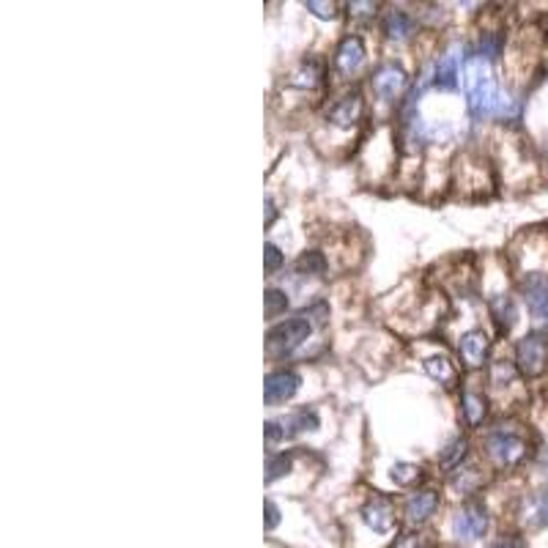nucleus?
Masks as SVG:
<instances>
[{"label":"nucleus","instance_id":"1","mask_svg":"<svg viewBox=\"0 0 548 548\" xmlns=\"http://www.w3.org/2000/svg\"><path fill=\"white\" fill-rule=\"evenodd\" d=\"M464 88H467V105L475 118H485L496 113L499 107V94L493 88L488 64L483 58H472L464 66Z\"/></svg>","mask_w":548,"mask_h":548},{"label":"nucleus","instance_id":"2","mask_svg":"<svg viewBox=\"0 0 548 548\" xmlns=\"http://www.w3.org/2000/svg\"><path fill=\"white\" fill-rule=\"evenodd\" d=\"M313 332V324L307 321L304 315L299 318H288L283 324H274L266 335V354L269 356H286L294 348H299Z\"/></svg>","mask_w":548,"mask_h":548},{"label":"nucleus","instance_id":"3","mask_svg":"<svg viewBox=\"0 0 548 548\" xmlns=\"http://www.w3.org/2000/svg\"><path fill=\"white\" fill-rule=\"evenodd\" d=\"M516 368L527 379H537L548 368V335L543 332H527L516 343Z\"/></svg>","mask_w":548,"mask_h":548},{"label":"nucleus","instance_id":"4","mask_svg":"<svg viewBox=\"0 0 548 548\" xmlns=\"http://www.w3.org/2000/svg\"><path fill=\"white\" fill-rule=\"evenodd\" d=\"M485 450H488V455L493 458L496 467H516V464L524 461V455H527V439H524L518 431L496 428V431L488 436Z\"/></svg>","mask_w":548,"mask_h":548},{"label":"nucleus","instance_id":"5","mask_svg":"<svg viewBox=\"0 0 548 548\" xmlns=\"http://www.w3.org/2000/svg\"><path fill=\"white\" fill-rule=\"evenodd\" d=\"M485 529H488V510L480 501H467V505L452 516V535L464 543L480 540Z\"/></svg>","mask_w":548,"mask_h":548},{"label":"nucleus","instance_id":"6","mask_svg":"<svg viewBox=\"0 0 548 548\" xmlns=\"http://www.w3.org/2000/svg\"><path fill=\"white\" fill-rule=\"evenodd\" d=\"M302 387V376L296 371H274L263 379V400L266 406H278L291 400Z\"/></svg>","mask_w":548,"mask_h":548},{"label":"nucleus","instance_id":"7","mask_svg":"<svg viewBox=\"0 0 548 548\" xmlns=\"http://www.w3.org/2000/svg\"><path fill=\"white\" fill-rule=\"evenodd\" d=\"M521 294H524V302H527L532 318H537V321H548V274H543V271L527 274L524 283H521Z\"/></svg>","mask_w":548,"mask_h":548},{"label":"nucleus","instance_id":"8","mask_svg":"<svg viewBox=\"0 0 548 548\" xmlns=\"http://www.w3.org/2000/svg\"><path fill=\"white\" fill-rule=\"evenodd\" d=\"M406 82H408V77H406L403 66H398V64H384L373 74V90H376V97L384 102H392L406 88Z\"/></svg>","mask_w":548,"mask_h":548},{"label":"nucleus","instance_id":"9","mask_svg":"<svg viewBox=\"0 0 548 548\" xmlns=\"http://www.w3.org/2000/svg\"><path fill=\"white\" fill-rule=\"evenodd\" d=\"M439 510V493L436 491H417L406 499L403 505V516L411 527L425 524L433 513Z\"/></svg>","mask_w":548,"mask_h":548},{"label":"nucleus","instance_id":"10","mask_svg":"<svg viewBox=\"0 0 548 548\" xmlns=\"http://www.w3.org/2000/svg\"><path fill=\"white\" fill-rule=\"evenodd\" d=\"M362 64H364V41L359 36H346L335 53V69L343 77H351L359 72Z\"/></svg>","mask_w":548,"mask_h":548},{"label":"nucleus","instance_id":"11","mask_svg":"<svg viewBox=\"0 0 548 548\" xmlns=\"http://www.w3.org/2000/svg\"><path fill=\"white\" fill-rule=\"evenodd\" d=\"M488 351H491V340L483 330H472L458 340V354L467 368H483L488 359Z\"/></svg>","mask_w":548,"mask_h":548},{"label":"nucleus","instance_id":"12","mask_svg":"<svg viewBox=\"0 0 548 548\" xmlns=\"http://www.w3.org/2000/svg\"><path fill=\"white\" fill-rule=\"evenodd\" d=\"M458 80H461V47L455 44V47H450L439 58L436 72H433V82L441 90H452V88H458Z\"/></svg>","mask_w":548,"mask_h":548},{"label":"nucleus","instance_id":"13","mask_svg":"<svg viewBox=\"0 0 548 548\" xmlns=\"http://www.w3.org/2000/svg\"><path fill=\"white\" fill-rule=\"evenodd\" d=\"M381 30L387 36V41H408L411 36H415V17H411L408 12L403 9H390L384 14V22H381Z\"/></svg>","mask_w":548,"mask_h":548},{"label":"nucleus","instance_id":"14","mask_svg":"<svg viewBox=\"0 0 548 548\" xmlns=\"http://www.w3.org/2000/svg\"><path fill=\"white\" fill-rule=\"evenodd\" d=\"M362 110H364L362 97L354 90V94H346V97H340V99L332 105L330 121H332L335 126H340V129H348V126H354V124L362 118Z\"/></svg>","mask_w":548,"mask_h":548},{"label":"nucleus","instance_id":"15","mask_svg":"<svg viewBox=\"0 0 548 548\" xmlns=\"http://www.w3.org/2000/svg\"><path fill=\"white\" fill-rule=\"evenodd\" d=\"M491 315H493V321L499 324V332H510L513 324L518 321L516 302L508 294H499V296L491 299Z\"/></svg>","mask_w":548,"mask_h":548},{"label":"nucleus","instance_id":"16","mask_svg":"<svg viewBox=\"0 0 548 548\" xmlns=\"http://www.w3.org/2000/svg\"><path fill=\"white\" fill-rule=\"evenodd\" d=\"M362 518L373 532H390L392 527V508L387 505L384 499H373L368 508L362 510Z\"/></svg>","mask_w":548,"mask_h":548},{"label":"nucleus","instance_id":"17","mask_svg":"<svg viewBox=\"0 0 548 548\" xmlns=\"http://www.w3.org/2000/svg\"><path fill=\"white\" fill-rule=\"evenodd\" d=\"M527 521L532 529H548V488L535 493L527 505Z\"/></svg>","mask_w":548,"mask_h":548},{"label":"nucleus","instance_id":"18","mask_svg":"<svg viewBox=\"0 0 548 548\" xmlns=\"http://www.w3.org/2000/svg\"><path fill=\"white\" fill-rule=\"evenodd\" d=\"M321 82V66L315 61H304L294 74H291V85H299V88H315Z\"/></svg>","mask_w":548,"mask_h":548},{"label":"nucleus","instance_id":"19","mask_svg":"<svg viewBox=\"0 0 548 548\" xmlns=\"http://www.w3.org/2000/svg\"><path fill=\"white\" fill-rule=\"evenodd\" d=\"M461 411H464L467 423L475 428V425H480L483 417H485V400H483L480 395H475V392H467L464 400H461Z\"/></svg>","mask_w":548,"mask_h":548},{"label":"nucleus","instance_id":"20","mask_svg":"<svg viewBox=\"0 0 548 548\" xmlns=\"http://www.w3.org/2000/svg\"><path fill=\"white\" fill-rule=\"evenodd\" d=\"M296 271L299 274H310V278H318V274H324L327 271V261L321 253H304L299 261H296Z\"/></svg>","mask_w":548,"mask_h":548},{"label":"nucleus","instance_id":"21","mask_svg":"<svg viewBox=\"0 0 548 548\" xmlns=\"http://www.w3.org/2000/svg\"><path fill=\"white\" fill-rule=\"evenodd\" d=\"M318 425H321V420H318V415L313 408H302L296 411V415L286 423V428H291V433H299V431H318Z\"/></svg>","mask_w":548,"mask_h":548},{"label":"nucleus","instance_id":"22","mask_svg":"<svg viewBox=\"0 0 548 548\" xmlns=\"http://www.w3.org/2000/svg\"><path fill=\"white\" fill-rule=\"evenodd\" d=\"M263 299H266V318H278L288 307V296L280 288H269Z\"/></svg>","mask_w":548,"mask_h":548},{"label":"nucleus","instance_id":"23","mask_svg":"<svg viewBox=\"0 0 548 548\" xmlns=\"http://www.w3.org/2000/svg\"><path fill=\"white\" fill-rule=\"evenodd\" d=\"M425 371H428V376H433L439 384H447V381L452 379L450 362H447L444 356H431V359H425Z\"/></svg>","mask_w":548,"mask_h":548},{"label":"nucleus","instance_id":"24","mask_svg":"<svg viewBox=\"0 0 548 548\" xmlns=\"http://www.w3.org/2000/svg\"><path fill=\"white\" fill-rule=\"evenodd\" d=\"M291 472V458L283 452V455H274V458H269V467H266V483H274L278 477L288 475Z\"/></svg>","mask_w":548,"mask_h":548},{"label":"nucleus","instance_id":"25","mask_svg":"<svg viewBox=\"0 0 548 548\" xmlns=\"http://www.w3.org/2000/svg\"><path fill=\"white\" fill-rule=\"evenodd\" d=\"M464 450H467V439H452L447 447H444V452H441V464L444 467H455L458 464L461 458H464Z\"/></svg>","mask_w":548,"mask_h":548},{"label":"nucleus","instance_id":"26","mask_svg":"<svg viewBox=\"0 0 548 548\" xmlns=\"http://www.w3.org/2000/svg\"><path fill=\"white\" fill-rule=\"evenodd\" d=\"M280 266H283V253H280L278 244L269 242V244L263 247V271H266V274H274Z\"/></svg>","mask_w":548,"mask_h":548},{"label":"nucleus","instance_id":"27","mask_svg":"<svg viewBox=\"0 0 548 548\" xmlns=\"http://www.w3.org/2000/svg\"><path fill=\"white\" fill-rule=\"evenodd\" d=\"M417 477H420V467H415V464H398V467H392V480L398 485H408V483H415Z\"/></svg>","mask_w":548,"mask_h":548},{"label":"nucleus","instance_id":"28","mask_svg":"<svg viewBox=\"0 0 548 548\" xmlns=\"http://www.w3.org/2000/svg\"><path fill=\"white\" fill-rule=\"evenodd\" d=\"M263 436H266L269 444L283 441V439L288 436V431H286V420H269V423L263 425Z\"/></svg>","mask_w":548,"mask_h":548},{"label":"nucleus","instance_id":"29","mask_svg":"<svg viewBox=\"0 0 548 548\" xmlns=\"http://www.w3.org/2000/svg\"><path fill=\"white\" fill-rule=\"evenodd\" d=\"M304 9L310 14H315L318 20H335L338 17V6L335 4H318V0H307Z\"/></svg>","mask_w":548,"mask_h":548},{"label":"nucleus","instance_id":"30","mask_svg":"<svg viewBox=\"0 0 548 548\" xmlns=\"http://www.w3.org/2000/svg\"><path fill=\"white\" fill-rule=\"evenodd\" d=\"M392 548H428V540H425V535L415 532V535H403Z\"/></svg>","mask_w":548,"mask_h":548},{"label":"nucleus","instance_id":"31","mask_svg":"<svg viewBox=\"0 0 548 548\" xmlns=\"http://www.w3.org/2000/svg\"><path fill=\"white\" fill-rule=\"evenodd\" d=\"M376 4H359V0H354V4H348V12L354 14V17H373L376 14Z\"/></svg>","mask_w":548,"mask_h":548},{"label":"nucleus","instance_id":"32","mask_svg":"<svg viewBox=\"0 0 548 548\" xmlns=\"http://www.w3.org/2000/svg\"><path fill=\"white\" fill-rule=\"evenodd\" d=\"M278 524H280V510L271 499H266V529H274Z\"/></svg>","mask_w":548,"mask_h":548},{"label":"nucleus","instance_id":"33","mask_svg":"<svg viewBox=\"0 0 548 548\" xmlns=\"http://www.w3.org/2000/svg\"><path fill=\"white\" fill-rule=\"evenodd\" d=\"M493 548H527V543L521 537H501L493 543Z\"/></svg>","mask_w":548,"mask_h":548}]
</instances>
